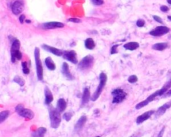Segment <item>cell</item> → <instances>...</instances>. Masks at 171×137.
<instances>
[{"label":"cell","mask_w":171,"mask_h":137,"mask_svg":"<svg viewBox=\"0 0 171 137\" xmlns=\"http://www.w3.org/2000/svg\"><path fill=\"white\" fill-rule=\"evenodd\" d=\"M164 130H165V126H164L163 128H162L161 130L159 132V135H158V136H157V137H163V135H164Z\"/></svg>","instance_id":"37"},{"label":"cell","mask_w":171,"mask_h":137,"mask_svg":"<svg viewBox=\"0 0 171 137\" xmlns=\"http://www.w3.org/2000/svg\"><path fill=\"white\" fill-rule=\"evenodd\" d=\"M13 80H14V82L18 84L20 86H24L25 84L24 79L23 78H21V77L20 76H15Z\"/></svg>","instance_id":"28"},{"label":"cell","mask_w":171,"mask_h":137,"mask_svg":"<svg viewBox=\"0 0 171 137\" xmlns=\"http://www.w3.org/2000/svg\"><path fill=\"white\" fill-rule=\"evenodd\" d=\"M84 46L86 47V48H87L88 50H93L95 48L96 44L92 38H89L85 40Z\"/></svg>","instance_id":"24"},{"label":"cell","mask_w":171,"mask_h":137,"mask_svg":"<svg viewBox=\"0 0 171 137\" xmlns=\"http://www.w3.org/2000/svg\"><path fill=\"white\" fill-rule=\"evenodd\" d=\"M86 121H87V117L83 115V116L79 118L78 121H77L76 124L75 125V126H74V130L76 132L80 130L83 128V126H84L85 123L86 122Z\"/></svg>","instance_id":"17"},{"label":"cell","mask_w":171,"mask_h":137,"mask_svg":"<svg viewBox=\"0 0 171 137\" xmlns=\"http://www.w3.org/2000/svg\"><path fill=\"white\" fill-rule=\"evenodd\" d=\"M91 99L90 92L88 88H85L84 89L82 98V106H84L88 103L89 100Z\"/></svg>","instance_id":"18"},{"label":"cell","mask_w":171,"mask_h":137,"mask_svg":"<svg viewBox=\"0 0 171 137\" xmlns=\"http://www.w3.org/2000/svg\"><path fill=\"white\" fill-rule=\"evenodd\" d=\"M21 66H22L23 73L24 74H29V69L28 66L27 62H22V63H21Z\"/></svg>","instance_id":"29"},{"label":"cell","mask_w":171,"mask_h":137,"mask_svg":"<svg viewBox=\"0 0 171 137\" xmlns=\"http://www.w3.org/2000/svg\"><path fill=\"white\" fill-rule=\"evenodd\" d=\"M167 2L171 5V0H167Z\"/></svg>","instance_id":"43"},{"label":"cell","mask_w":171,"mask_h":137,"mask_svg":"<svg viewBox=\"0 0 171 137\" xmlns=\"http://www.w3.org/2000/svg\"><path fill=\"white\" fill-rule=\"evenodd\" d=\"M45 64L46 67L48 68V69L51 71H54L55 70V68H56V66H55V64L54 63V62L53 61L52 58H51L50 56L47 57L45 59Z\"/></svg>","instance_id":"20"},{"label":"cell","mask_w":171,"mask_h":137,"mask_svg":"<svg viewBox=\"0 0 171 137\" xmlns=\"http://www.w3.org/2000/svg\"><path fill=\"white\" fill-rule=\"evenodd\" d=\"M64 27V24L62 22H58V21H50V22H46L42 25V29H44L62 28Z\"/></svg>","instance_id":"11"},{"label":"cell","mask_w":171,"mask_h":137,"mask_svg":"<svg viewBox=\"0 0 171 137\" xmlns=\"http://www.w3.org/2000/svg\"><path fill=\"white\" fill-rule=\"evenodd\" d=\"M164 97H170V96H171V89L165 94V95H164Z\"/></svg>","instance_id":"40"},{"label":"cell","mask_w":171,"mask_h":137,"mask_svg":"<svg viewBox=\"0 0 171 137\" xmlns=\"http://www.w3.org/2000/svg\"><path fill=\"white\" fill-rule=\"evenodd\" d=\"M171 86V79L169 81V82H166L162 88L160 90H159V96L164 95L165 94L168 92L169 89L170 88V87Z\"/></svg>","instance_id":"25"},{"label":"cell","mask_w":171,"mask_h":137,"mask_svg":"<svg viewBox=\"0 0 171 137\" xmlns=\"http://www.w3.org/2000/svg\"><path fill=\"white\" fill-rule=\"evenodd\" d=\"M9 115H10L9 110H3L2 112L0 113V123H2L3 121H5L8 118V117H9Z\"/></svg>","instance_id":"27"},{"label":"cell","mask_w":171,"mask_h":137,"mask_svg":"<svg viewBox=\"0 0 171 137\" xmlns=\"http://www.w3.org/2000/svg\"><path fill=\"white\" fill-rule=\"evenodd\" d=\"M157 96H159V91H156L155 92H154L153 94H152L151 95H150L146 100H144V101H142L140 102V103L137 104L136 105V109H140L143 108V107L147 106L150 102H152L155 99V98L157 97Z\"/></svg>","instance_id":"8"},{"label":"cell","mask_w":171,"mask_h":137,"mask_svg":"<svg viewBox=\"0 0 171 137\" xmlns=\"http://www.w3.org/2000/svg\"><path fill=\"white\" fill-rule=\"evenodd\" d=\"M91 2L95 6H101L104 3V0H91Z\"/></svg>","instance_id":"32"},{"label":"cell","mask_w":171,"mask_h":137,"mask_svg":"<svg viewBox=\"0 0 171 137\" xmlns=\"http://www.w3.org/2000/svg\"><path fill=\"white\" fill-rule=\"evenodd\" d=\"M62 73L63 76L65 77V78L69 80H73L74 79V77L71 74L69 69V66H68V63L64 62L62 64Z\"/></svg>","instance_id":"14"},{"label":"cell","mask_w":171,"mask_h":137,"mask_svg":"<svg viewBox=\"0 0 171 137\" xmlns=\"http://www.w3.org/2000/svg\"><path fill=\"white\" fill-rule=\"evenodd\" d=\"M170 31V29L166 26H158L150 32V35L152 36H161L165 35Z\"/></svg>","instance_id":"9"},{"label":"cell","mask_w":171,"mask_h":137,"mask_svg":"<svg viewBox=\"0 0 171 137\" xmlns=\"http://www.w3.org/2000/svg\"><path fill=\"white\" fill-rule=\"evenodd\" d=\"M112 95L113 96L112 103L118 104L125 100L127 94L121 88H116L112 92Z\"/></svg>","instance_id":"6"},{"label":"cell","mask_w":171,"mask_h":137,"mask_svg":"<svg viewBox=\"0 0 171 137\" xmlns=\"http://www.w3.org/2000/svg\"><path fill=\"white\" fill-rule=\"evenodd\" d=\"M47 132L45 127H40L32 134V137H44Z\"/></svg>","instance_id":"21"},{"label":"cell","mask_w":171,"mask_h":137,"mask_svg":"<svg viewBox=\"0 0 171 137\" xmlns=\"http://www.w3.org/2000/svg\"><path fill=\"white\" fill-rule=\"evenodd\" d=\"M119 45L116 44V45H114L112 47V48H111V51H110V54L113 55V54H117L118 53V50H117V48L118 47Z\"/></svg>","instance_id":"33"},{"label":"cell","mask_w":171,"mask_h":137,"mask_svg":"<svg viewBox=\"0 0 171 137\" xmlns=\"http://www.w3.org/2000/svg\"><path fill=\"white\" fill-rule=\"evenodd\" d=\"M34 58H35L37 79L42 81L44 79V68H43L42 62L40 59V50L37 47L34 50Z\"/></svg>","instance_id":"2"},{"label":"cell","mask_w":171,"mask_h":137,"mask_svg":"<svg viewBox=\"0 0 171 137\" xmlns=\"http://www.w3.org/2000/svg\"><path fill=\"white\" fill-rule=\"evenodd\" d=\"M25 22L28 23V24H30L31 23V21L30 20H25Z\"/></svg>","instance_id":"41"},{"label":"cell","mask_w":171,"mask_h":137,"mask_svg":"<svg viewBox=\"0 0 171 137\" xmlns=\"http://www.w3.org/2000/svg\"><path fill=\"white\" fill-rule=\"evenodd\" d=\"M24 10V2L21 0H17L11 6V11L14 15L20 14Z\"/></svg>","instance_id":"10"},{"label":"cell","mask_w":171,"mask_h":137,"mask_svg":"<svg viewBox=\"0 0 171 137\" xmlns=\"http://www.w3.org/2000/svg\"><path fill=\"white\" fill-rule=\"evenodd\" d=\"M96 137H100V136H96Z\"/></svg>","instance_id":"44"},{"label":"cell","mask_w":171,"mask_h":137,"mask_svg":"<svg viewBox=\"0 0 171 137\" xmlns=\"http://www.w3.org/2000/svg\"><path fill=\"white\" fill-rule=\"evenodd\" d=\"M72 116H73V114H72V113H66L64 114L63 118L65 119V121L68 122V121H70Z\"/></svg>","instance_id":"31"},{"label":"cell","mask_w":171,"mask_h":137,"mask_svg":"<svg viewBox=\"0 0 171 137\" xmlns=\"http://www.w3.org/2000/svg\"><path fill=\"white\" fill-rule=\"evenodd\" d=\"M94 62V58L91 55H88L84 57L78 63V68L81 71H86L92 68Z\"/></svg>","instance_id":"4"},{"label":"cell","mask_w":171,"mask_h":137,"mask_svg":"<svg viewBox=\"0 0 171 137\" xmlns=\"http://www.w3.org/2000/svg\"><path fill=\"white\" fill-rule=\"evenodd\" d=\"M15 112L18 113L20 116L28 120H32L34 117V113L29 108H25L24 106L21 104H18L15 108Z\"/></svg>","instance_id":"5"},{"label":"cell","mask_w":171,"mask_h":137,"mask_svg":"<svg viewBox=\"0 0 171 137\" xmlns=\"http://www.w3.org/2000/svg\"><path fill=\"white\" fill-rule=\"evenodd\" d=\"M153 18H154V20H155L156 21H157L158 23H160V24H163V21H162V20L160 18L159 16H157V15H153Z\"/></svg>","instance_id":"35"},{"label":"cell","mask_w":171,"mask_h":137,"mask_svg":"<svg viewBox=\"0 0 171 137\" xmlns=\"http://www.w3.org/2000/svg\"><path fill=\"white\" fill-rule=\"evenodd\" d=\"M19 20H20V23L21 24H24V21H25V15H21L20 16V18H19Z\"/></svg>","instance_id":"39"},{"label":"cell","mask_w":171,"mask_h":137,"mask_svg":"<svg viewBox=\"0 0 171 137\" xmlns=\"http://www.w3.org/2000/svg\"><path fill=\"white\" fill-rule=\"evenodd\" d=\"M169 7L166 6H162L160 7V10L163 12H167L169 11Z\"/></svg>","instance_id":"38"},{"label":"cell","mask_w":171,"mask_h":137,"mask_svg":"<svg viewBox=\"0 0 171 137\" xmlns=\"http://www.w3.org/2000/svg\"><path fill=\"white\" fill-rule=\"evenodd\" d=\"M155 113V110H149L146 113H143L142 114L138 116L137 118H136V123H137L138 125H140V124H142L144 121H147V120L151 118L152 115Z\"/></svg>","instance_id":"13"},{"label":"cell","mask_w":171,"mask_h":137,"mask_svg":"<svg viewBox=\"0 0 171 137\" xmlns=\"http://www.w3.org/2000/svg\"><path fill=\"white\" fill-rule=\"evenodd\" d=\"M42 47L44 48V50L54 54L55 55H56V56H62L64 54V51H63L60 49H58L56 48H54V47L50 46H48L47 44H43L42 46Z\"/></svg>","instance_id":"12"},{"label":"cell","mask_w":171,"mask_h":137,"mask_svg":"<svg viewBox=\"0 0 171 137\" xmlns=\"http://www.w3.org/2000/svg\"><path fill=\"white\" fill-rule=\"evenodd\" d=\"M20 46H21V44H20V40H18V39H16V38H15V39L13 40L12 44H11V53L20 50Z\"/></svg>","instance_id":"26"},{"label":"cell","mask_w":171,"mask_h":137,"mask_svg":"<svg viewBox=\"0 0 171 137\" xmlns=\"http://www.w3.org/2000/svg\"><path fill=\"white\" fill-rule=\"evenodd\" d=\"M167 18H168V19H169L170 21H171V15H169V16L167 17Z\"/></svg>","instance_id":"42"},{"label":"cell","mask_w":171,"mask_h":137,"mask_svg":"<svg viewBox=\"0 0 171 137\" xmlns=\"http://www.w3.org/2000/svg\"><path fill=\"white\" fill-rule=\"evenodd\" d=\"M63 58L67 60L68 61L74 64H77L78 63V57H77V53L74 50H66L64 51L63 54Z\"/></svg>","instance_id":"7"},{"label":"cell","mask_w":171,"mask_h":137,"mask_svg":"<svg viewBox=\"0 0 171 137\" xmlns=\"http://www.w3.org/2000/svg\"><path fill=\"white\" fill-rule=\"evenodd\" d=\"M44 95H45V104L46 105H50L54 100V96L51 92L50 89L46 86L44 88Z\"/></svg>","instance_id":"16"},{"label":"cell","mask_w":171,"mask_h":137,"mask_svg":"<svg viewBox=\"0 0 171 137\" xmlns=\"http://www.w3.org/2000/svg\"><path fill=\"white\" fill-rule=\"evenodd\" d=\"M68 21H71V22H73V23H80L81 22V20L80 19H78V18H70L68 20Z\"/></svg>","instance_id":"36"},{"label":"cell","mask_w":171,"mask_h":137,"mask_svg":"<svg viewBox=\"0 0 171 137\" xmlns=\"http://www.w3.org/2000/svg\"><path fill=\"white\" fill-rule=\"evenodd\" d=\"M128 82H130L131 84H134L136 83L138 81V77L136 75H132L129 76V78L128 79Z\"/></svg>","instance_id":"30"},{"label":"cell","mask_w":171,"mask_h":137,"mask_svg":"<svg viewBox=\"0 0 171 137\" xmlns=\"http://www.w3.org/2000/svg\"><path fill=\"white\" fill-rule=\"evenodd\" d=\"M49 115L50 119V126L53 128H58L62 121L60 112H59L57 108L51 106L49 108Z\"/></svg>","instance_id":"1"},{"label":"cell","mask_w":171,"mask_h":137,"mask_svg":"<svg viewBox=\"0 0 171 137\" xmlns=\"http://www.w3.org/2000/svg\"><path fill=\"white\" fill-rule=\"evenodd\" d=\"M107 80H108L107 75L104 73V72H101L100 74V83L98 84V86L96 89V91L93 94V95L91 97L92 101L94 102L97 100L98 99V98L100 97L102 91H103L104 86L106 84Z\"/></svg>","instance_id":"3"},{"label":"cell","mask_w":171,"mask_h":137,"mask_svg":"<svg viewBox=\"0 0 171 137\" xmlns=\"http://www.w3.org/2000/svg\"><path fill=\"white\" fill-rule=\"evenodd\" d=\"M124 48L127 50L133 51L139 48V44L136 42H130L124 45Z\"/></svg>","instance_id":"22"},{"label":"cell","mask_w":171,"mask_h":137,"mask_svg":"<svg viewBox=\"0 0 171 137\" xmlns=\"http://www.w3.org/2000/svg\"><path fill=\"white\" fill-rule=\"evenodd\" d=\"M170 106H171V102H166V103H165L162 106H161L160 107H159V109H158L156 110V112L155 113V117L157 118V117H161L162 115H163L166 113V110L170 108Z\"/></svg>","instance_id":"15"},{"label":"cell","mask_w":171,"mask_h":137,"mask_svg":"<svg viewBox=\"0 0 171 137\" xmlns=\"http://www.w3.org/2000/svg\"><path fill=\"white\" fill-rule=\"evenodd\" d=\"M144 24H145V21L144 20L140 19L137 21H136V25H137V26L139 27V28L143 27L144 25Z\"/></svg>","instance_id":"34"},{"label":"cell","mask_w":171,"mask_h":137,"mask_svg":"<svg viewBox=\"0 0 171 137\" xmlns=\"http://www.w3.org/2000/svg\"><path fill=\"white\" fill-rule=\"evenodd\" d=\"M168 43H157L152 46V48L157 51H163L168 48Z\"/></svg>","instance_id":"23"},{"label":"cell","mask_w":171,"mask_h":137,"mask_svg":"<svg viewBox=\"0 0 171 137\" xmlns=\"http://www.w3.org/2000/svg\"><path fill=\"white\" fill-rule=\"evenodd\" d=\"M67 107V103L66 101L64 99V98H59V99L57 102V106L56 108L59 112L62 113L66 110Z\"/></svg>","instance_id":"19"}]
</instances>
